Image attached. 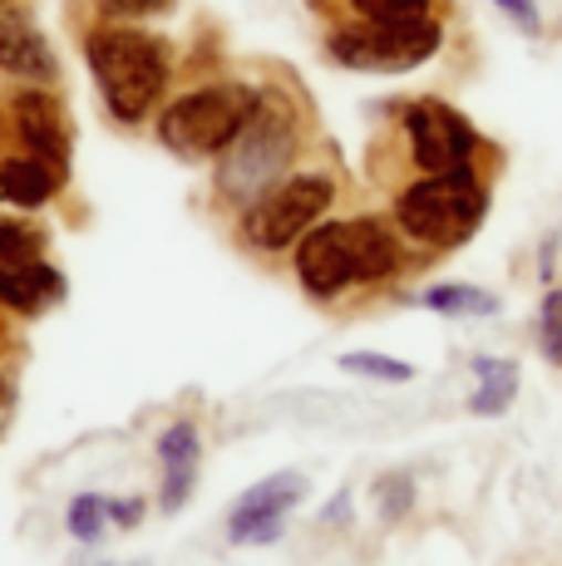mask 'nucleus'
Returning a JSON list of instances; mask_svg holds the SVG:
<instances>
[{"label": "nucleus", "mask_w": 562, "mask_h": 566, "mask_svg": "<svg viewBox=\"0 0 562 566\" xmlns=\"http://www.w3.org/2000/svg\"><path fill=\"white\" fill-rule=\"evenodd\" d=\"M399 266V242L391 237V227L371 222H321L301 237L296 252V276L311 296H341L355 281H381Z\"/></svg>", "instance_id": "f257e3e1"}, {"label": "nucleus", "mask_w": 562, "mask_h": 566, "mask_svg": "<svg viewBox=\"0 0 562 566\" xmlns=\"http://www.w3.org/2000/svg\"><path fill=\"white\" fill-rule=\"evenodd\" d=\"M84 54H90L94 84H100L104 104H110L118 124H138L148 108L164 99L168 50L154 35L128 25H104L84 40Z\"/></svg>", "instance_id": "f03ea898"}, {"label": "nucleus", "mask_w": 562, "mask_h": 566, "mask_svg": "<svg viewBox=\"0 0 562 566\" xmlns=\"http://www.w3.org/2000/svg\"><path fill=\"white\" fill-rule=\"evenodd\" d=\"M483 207H489V192H483V182L469 168L429 172L425 182L399 192L395 222H399V232L425 247H459L479 232Z\"/></svg>", "instance_id": "7ed1b4c3"}, {"label": "nucleus", "mask_w": 562, "mask_h": 566, "mask_svg": "<svg viewBox=\"0 0 562 566\" xmlns=\"http://www.w3.org/2000/svg\"><path fill=\"white\" fill-rule=\"evenodd\" d=\"M291 124L287 114L272 104V99H257V114L242 124V134L222 148V163H218V188L227 202H247L252 207L267 188H277L281 172L291 163Z\"/></svg>", "instance_id": "20e7f679"}, {"label": "nucleus", "mask_w": 562, "mask_h": 566, "mask_svg": "<svg viewBox=\"0 0 562 566\" xmlns=\"http://www.w3.org/2000/svg\"><path fill=\"white\" fill-rule=\"evenodd\" d=\"M262 94L242 90V84H212V90H192L183 99H173L158 118V138L183 158H202V154H222L242 124L257 114Z\"/></svg>", "instance_id": "39448f33"}, {"label": "nucleus", "mask_w": 562, "mask_h": 566, "mask_svg": "<svg viewBox=\"0 0 562 566\" xmlns=\"http://www.w3.org/2000/svg\"><path fill=\"white\" fill-rule=\"evenodd\" d=\"M336 188H331L326 172H296V178H281L277 188H267L262 198L247 207L242 217V232L252 247L262 252H281L291 247L296 237H306L311 227L321 222V212L331 207Z\"/></svg>", "instance_id": "423d86ee"}, {"label": "nucleus", "mask_w": 562, "mask_h": 566, "mask_svg": "<svg viewBox=\"0 0 562 566\" xmlns=\"http://www.w3.org/2000/svg\"><path fill=\"white\" fill-rule=\"evenodd\" d=\"M439 25L435 20H409V25H371L361 30H336L331 35V54L351 70H375V74H395V70H415L429 54L439 50Z\"/></svg>", "instance_id": "0eeeda50"}, {"label": "nucleus", "mask_w": 562, "mask_h": 566, "mask_svg": "<svg viewBox=\"0 0 562 566\" xmlns=\"http://www.w3.org/2000/svg\"><path fill=\"white\" fill-rule=\"evenodd\" d=\"M405 128H409V148H415V163H419L425 172H459V168H469L473 148H479V138H473L469 118H459L449 104H439V99L409 104Z\"/></svg>", "instance_id": "6e6552de"}, {"label": "nucleus", "mask_w": 562, "mask_h": 566, "mask_svg": "<svg viewBox=\"0 0 562 566\" xmlns=\"http://www.w3.org/2000/svg\"><path fill=\"white\" fill-rule=\"evenodd\" d=\"M301 497H306V478L301 473H277V478H267V483L247 488V493L237 497L232 517H227V537L232 542H272Z\"/></svg>", "instance_id": "1a4fd4ad"}, {"label": "nucleus", "mask_w": 562, "mask_h": 566, "mask_svg": "<svg viewBox=\"0 0 562 566\" xmlns=\"http://www.w3.org/2000/svg\"><path fill=\"white\" fill-rule=\"evenodd\" d=\"M0 70L20 80H55V50L25 10L0 6Z\"/></svg>", "instance_id": "9d476101"}, {"label": "nucleus", "mask_w": 562, "mask_h": 566, "mask_svg": "<svg viewBox=\"0 0 562 566\" xmlns=\"http://www.w3.org/2000/svg\"><path fill=\"white\" fill-rule=\"evenodd\" d=\"M15 128H20V138H25L30 154L64 172V163H70V134H64V118H60L55 99H45V94H20L15 99Z\"/></svg>", "instance_id": "9b49d317"}, {"label": "nucleus", "mask_w": 562, "mask_h": 566, "mask_svg": "<svg viewBox=\"0 0 562 566\" xmlns=\"http://www.w3.org/2000/svg\"><path fill=\"white\" fill-rule=\"evenodd\" d=\"M55 296H60V276L40 256L35 261H0V306L35 315Z\"/></svg>", "instance_id": "f8f14e48"}, {"label": "nucleus", "mask_w": 562, "mask_h": 566, "mask_svg": "<svg viewBox=\"0 0 562 566\" xmlns=\"http://www.w3.org/2000/svg\"><path fill=\"white\" fill-rule=\"evenodd\" d=\"M60 182H64V172L50 168L45 158H6L0 163V202L40 207V202L55 198Z\"/></svg>", "instance_id": "ddd939ff"}, {"label": "nucleus", "mask_w": 562, "mask_h": 566, "mask_svg": "<svg viewBox=\"0 0 562 566\" xmlns=\"http://www.w3.org/2000/svg\"><path fill=\"white\" fill-rule=\"evenodd\" d=\"M164 453V503L183 507V497L192 493V473H198V429L192 423H173L158 443Z\"/></svg>", "instance_id": "4468645a"}, {"label": "nucleus", "mask_w": 562, "mask_h": 566, "mask_svg": "<svg viewBox=\"0 0 562 566\" xmlns=\"http://www.w3.org/2000/svg\"><path fill=\"white\" fill-rule=\"evenodd\" d=\"M479 395H473V413H503L508 399L518 395V369L508 360H479Z\"/></svg>", "instance_id": "2eb2a0df"}, {"label": "nucleus", "mask_w": 562, "mask_h": 566, "mask_svg": "<svg viewBox=\"0 0 562 566\" xmlns=\"http://www.w3.org/2000/svg\"><path fill=\"white\" fill-rule=\"evenodd\" d=\"M425 306L439 315H489L499 301L473 286H435V291H425Z\"/></svg>", "instance_id": "dca6fc26"}, {"label": "nucleus", "mask_w": 562, "mask_h": 566, "mask_svg": "<svg viewBox=\"0 0 562 566\" xmlns=\"http://www.w3.org/2000/svg\"><path fill=\"white\" fill-rule=\"evenodd\" d=\"M371 25H409V20H429L435 0H351Z\"/></svg>", "instance_id": "f3484780"}, {"label": "nucleus", "mask_w": 562, "mask_h": 566, "mask_svg": "<svg viewBox=\"0 0 562 566\" xmlns=\"http://www.w3.org/2000/svg\"><path fill=\"white\" fill-rule=\"evenodd\" d=\"M40 247H45V237H40L35 227L0 217V261H35Z\"/></svg>", "instance_id": "a211bd4d"}, {"label": "nucleus", "mask_w": 562, "mask_h": 566, "mask_svg": "<svg viewBox=\"0 0 562 566\" xmlns=\"http://www.w3.org/2000/svg\"><path fill=\"white\" fill-rule=\"evenodd\" d=\"M538 340H543V355L553 365H562V286L548 291L543 315H538Z\"/></svg>", "instance_id": "6ab92c4d"}, {"label": "nucleus", "mask_w": 562, "mask_h": 566, "mask_svg": "<svg viewBox=\"0 0 562 566\" xmlns=\"http://www.w3.org/2000/svg\"><path fill=\"white\" fill-rule=\"evenodd\" d=\"M104 517H110V507H104V497H74L70 507V532L84 542H94L104 532Z\"/></svg>", "instance_id": "aec40b11"}, {"label": "nucleus", "mask_w": 562, "mask_h": 566, "mask_svg": "<svg viewBox=\"0 0 562 566\" xmlns=\"http://www.w3.org/2000/svg\"><path fill=\"white\" fill-rule=\"evenodd\" d=\"M341 369H351V375H371V379H409L415 375L405 360H385V355H341Z\"/></svg>", "instance_id": "412c9836"}, {"label": "nucleus", "mask_w": 562, "mask_h": 566, "mask_svg": "<svg viewBox=\"0 0 562 566\" xmlns=\"http://www.w3.org/2000/svg\"><path fill=\"white\" fill-rule=\"evenodd\" d=\"M173 0H100L104 15L114 20H144V15H158V10H168Z\"/></svg>", "instance_id": "4be33fe9"}, {"label": "nucleus", "mask_w": 562, "mask_h": 566, "mask_svg": "<svg viewBox=\"0 0 562 566\" xmlns=\"http://www.w3.org/2000/svg\"><path fill=\"white\" fill-rule=\"evenodd\" d=\"M499 6H503L523 30H538V6H533V0H499Z\"/></svg>", "instance_id": "5701e85b"}, {"label": "nucleus", "mask_w": 562, "mask_h": 566, "mask_svg": "<svg viewBox=\"0 0 562 566\" xmlns=\"http://www.w3.org/2000/svg\"><path fill=\"white\" fill-rule=\"evenodd\" d=\"M0 405H6V379H0Z\"/></svg>", "instance_id": "b1692460"}]
</instances>
